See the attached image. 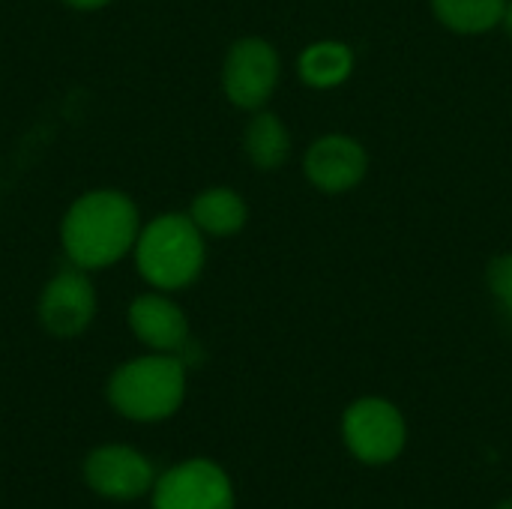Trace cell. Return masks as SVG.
Listing matches in <instances>:
<instances>
[{
    "mask_svg": "<svg viewBox=\"0 0 512 509\" xmlns=\"http://www.w3.org/2000/svg\"><path fill=\"white\" fill-rule=\"evenodd\" d=\"M282 78V60L264 36H243L225 51L222 93L240 111H261L273 99Z\"/></svg>",
    "mask_w": 512,
    "mask_h": 509,
    "instance_id": "obj_5",
    "label": "cell"
},
{
    "mask_svg": "<svg viewBox=\"0 0 512 509\" xmlns=\"http://www.w3.org/2000/svg\"><path fill=\"white\" fill-rule=\"evenodd\" d=\"M189 219L201 228L204 237H234L249 222V204L231 186H210L192 198Z\"/></svg>",
    "mask_w": 512,
    "mask_h": 509,
    "instance_id": "obj_12",
    "label": "cell"
},
{
    "mask_svg": "<svg viewBox=\"0 0 512 509\" xmlns=\"http://www.w3.org/2000/svg\"><path fill=\"white\" fill-rule=\"evenodd\" d=\"M87 489L105 501L129 504L150 495L156 483L153 462L129 444H102L87 453L81 465Z\"/></svg>",
    "mask_w": 512,
    "mask_h": 509,
    "instance_id": "obj_7",
    "label": "cell"
},
{
    "mask_svg": "<svg viewBox=\"0 0 512 509\" xmlns=\"http://www.w3.org/2000/svg\"><path fill=\"white\" fill-rule=\"evenodd\" d=\"M357 69V54L348 42L315 39L297 57V75L312 90H336Z\"/></svg>",
    "mask_w": 512,
    "mask_h": 509,
    "instance_id": "obj_11",
    "label": "cell"
},
{
    "mask_svg": "<svg viewBox=\"0 0 512 509\" xmlns=\"http://www.w3.org/2000/svg\"><path fill=\"white\" fill-rule=\"evenodd\" d=\"M486 285L489 294L501 303V309L512 315V252L495 255L486 267Z\"/></svg>",
    "mask_w": 512,
    "mask_h": 509,
    "instance_id": "obj_15",
    "label": "cell"
},
{
    "mask_svg": "<svg viewBox=\"0 0 512 509\" xmlns=\"http://www.w3.org/2000/svg\"><path fill=\"white\" fill-rule=\"evenodd\" d=\"M234 483L210 459H186L156 477L150 509H234Z\"/></svg>",
    "mask_w": 512,
    "mask_h": 509,
    "instance_id": "obj_6",
    "label": "cell"
},
{
    "mask_svg": "<svg viewBox=\"0 0 512 509\" xmlns=\"http://www.w3.org/2000/svg\"><path fill=\"white\" fill-rule=\"evenodd\" d=\"M63 3L72 6V9H81V12H96V9L108 6L111 0H63Z\"/></svg>",
    "mask_w": 512,
    "mask_h": 509,
    "instance_id": "obj_16",
    "label": "cell"
},
{
    "mask_svg": "<svg viewBox=\"0 0 512 509\" xmlns=\"http://www.w3.org/2000/svg\"><path fill=\"white\" fill-rule=\"evenodd\" d=\"M243 153L258 171H279L291 159V132L276 111H252L243 129Z\"/></svg>",
    "mask_w": 512,
    "mask_h": 509,
    "instance_id": "obj_13",
    "label": "cell"
},
{
    "mask_svg": "<svg viewBox=\"0 0 512 509\" xmlns=\"http://www.w3.org/2000/svg\"><path fill=\"white\" fill-rule=\"evenodd\" d=\"M132 336L147 345L150 351L159 354H177L189 342V321L186 312L165 294V291H150L138 294L129 303L126 312Z\"/></svg>",
    "mask_w": 512,
    "mask_h": 509,
    "instance_id": "obj_10",
    "label": "cell"
},
{
    "mask_svg": "<svg viewBox=\"0 0 512 509\" xmlns=\"http://www.w3.org/2000/svg\"><path fill=\"white\" fill-rule=\"evenodd\" d=\"M141 216L135 201L117 189H90L78 195L63 222L60 243L69 264L81 270H105L135 249Z\"/></svg>",
    "mask_w": 512,
    "mask_h": 509,
    "instance_id": "obj_1",
    "label": "cell"
},
{
    "mask_svg": "<svg viewBox=\"0 0 512 509\" xmlns=\"http://www.w3.org/2000/svg\"><path fill=\"white\" fill-rule=\"evenodd\" d=\"M132 255L138 276L153 291L168 294L198 282L207 261V246L189 213H159L141 225Z\"/></svg>",
    "mask_w": 512,
    "mask_h": 509,
    "instance_id": "obj_2",
    "label": "cell"
},
{
    "mask_svg": "<svg viewBox=\"0 0 512 509\" xmlns=\"http://www.w3.org/2000/svg\"><path fill=\"white\" fill-rule=\"evenodd\" d=\"M108 405L132 423H162L186 399V363L177 354H147L117 366L105 387Z\"/></svg>",
    "mask_w": 512,
    "mask_h": 509,
    "instance_id": "obj_3",
    "label": "cell"
},
{
    "mask_svg": "<svg viewBox=\"0 0 512 509\" xmlns=\"http://www.w3.org/2000/svg\"><path fill=\"white\" fill-rule=\"evenodd\" d=\"M306 180L324 195H345L357 189L369 174V153L363 141L345 132H327L315 138L303 153Z\"/></svg>",
    "mask_w": 512,
    "mask_h": 509,
    "instance_id": "obj_9",
    "label": "cell"
},
{
    "mask_svg": "<svg viewBox=\"0 0 512 509\" xmlns=\"http://www.w3.org/2000/svg\"><path fill=\"white\" fill-rule=\"evenodd\" d=\"M96 306L99 300L87 270L72 264L45 282L36 303V318L54 339H75L93 324Z\"/></svg>",
    "mask_w": 512,
    "mask_h": 509,
    "instance_id": "obj_8",
    "label": "cell"
},
{
    "mask_svg": "<svg viewBox=\"0 0 512 509\" xmlns=\"http://www.w3.org/2000/svg\"><path fill=\"white\" fill-rule=\"evenodd\" d=\"M342 441L357 462L390 465L408 444V423L390 399L363 396L342 414Z\"/></svg>",
    "mask_w": 512,
    "mask_h": 509,
    "instance_id": "obj_4",
    "label": "cell"
},
{
    "mask_svg": "<svg viewBox=\"0 0 512 509\" xmlns=\"http://www.w3.org/2000/svg\"><path fill=\"white\" fill-rule=\"evenodd\" d=\"M501 27H504V30L512 36V0H507V9H504V21H501Z\"/></svg>",
    "mask_w": 512,
    "mask_h": 509,
    "instance_id": "obj_17",
    "label": "cell"
},
{
    "mask_svg": "<svg viewBox=\"0 0 512 509\" xmlns=\"http://www.w3.org/2000/svg\"><path fill=\"white\" fill-rule=\"evenodd\" d=\"M498 509H512V498L510 501H504V504H498Z\"/></svg>",
    "mask_w": 512,
    "mask_h": 509,
    "instance_id": "obj_18",
    "label": "cell"
},
{
    "mask_svg": "<svg viewBox=\"0 0 512 509\" xmlns=\"http://www.w3.org/2000/svg\"><path fill=\"white\" fill-rule=\"evenodd\" d=\"M441 27L456 36H483L501 27L507 0H429Z\"/></svg>",
    "mask_w": 512,
    "mask_h": 509,
    "instance_id": "obj_14",
    "label": "cell"
}]
</instances>
